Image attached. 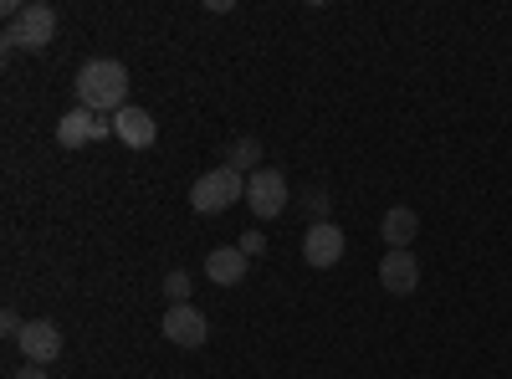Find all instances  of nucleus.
Masks as SVG:
<instances>
[{
	"label": "nucleus",
	"instance_id": "obj_14",
	"mask_svg": "<svg viewBox=\"0 0 512 379\" xmlns=\"http://www.w3.org/2000/svg\"><path fill=\"white\" fill-rule=\"evenodd\" d=\"M164 298H169V308L190 303V272H169V277H164Z\"/></svg>",
	"mask_w": 512,
	"mask_h": 379
},
{
	"label": "nucleus",
	"instance_id": "obj_11",
	"mask_svg": "<svg viewBox=\"0 0 512 379\" xmlns=\"http://www.w3.org/2000/svg\"><path fill=\"white\" fill-rule=\"evenodd\" d=\"M246 272H251V257H246L241 246H216V251L205 257V277L216 282V287H241Z\"/></svg>",
	"mask_w": 512,
	"mask_h": 379
},
{
	"label": "nucleus",
	"instance_id": "obj_1",
	"mask_svg": "<svg viewBox=\"0 0 512 379\" xmlns=\"http://www.w3.org/2000/svg\"><path fill=\"white\" fill-rule=\"evenodd\" d=\"M77 108H88V113H123L128 108V67L113 62V57H93V62H82L77 67Z\"/></svg>",
	"mask_w": 512,
	"mask_h": 379
},
{
	"label": "nucleus",
	"instance_id": "obj_4",
	"mask_svg": "<svg viewBox=\"0 0 512 379\" xmlns=\"http://www.w3.org/2000/svg\"><path fill=\"white\" fill-rule=\"evenodd\" d=\"M246 205H251L256 221H277L282 210H287V180H282V170H272V164L251 170L246 175Z\"/></svg>",
	"mask_w": 512,
	"mask_h": 379
},
{
	"label": "nucleus",
	"instance_id": "obj_13",
	"mask_svg": "<svg viewBox=\"0 0 512 379\" xmlns=\"http://www.w3.org/2000/svg\"><path fill=\"white\" fill-rule=\"evenodd\" d=\"M226 164H231V170H251V164L262 170V139H251V134L231 139L226 144Z\"/></svg>",
	"mask_w": 512,
	"mask_h": 379
},
{
	"label": "nucleus",
	"instance_id": "obj_5",
	"mask_svg": "<svg viewBox=\"0 0 512 379\" xmlns=\"http://www.w3.org/2000/svg\"><path fill=\"white\" fill-rule=\"evenodd\" d=\"M159 333L175 349H200L205 339H210V323H205V313L195 308V303H180V308H169L164 318H159Z\"/></svg>",
	"mask_w": 512,
	"mask_h": 379
},
{
	"label": "nucleus",
	"instance_id": "obj_10",
	"mask_svg": "<svg viewBox=\"0 0 512 379\" xmlns=\"http://www.w3.org/2000/svg\"><path fill=\"white\" fill-rule=\"evenodd\" d=\"M113 139L128 144V149H149V144L159 139V123H154V113H144V108L128 103L123 113H113Z\"/></svg>",
	"mask_w": 512,
	"mask_h": 379
},
{
	"label": "nucleus",
	"instance_id": "obj_15",
	"mask_svg": "<svg viewBox=\"0 0 512 379\" xmlns=\"http://www.w3.org/2000/svg\"><path fill=\"white\" fill-rule=\"evenodd\" d=\"M21 328H26V318H21L16 308H6V313H0V333H6V339H21Z\"/></svg>",
	"mask_w": 512,
	"mask_h": 379
},
{
	"label": "nucleus",
	"instance_id": "obj_8",
	"mask_svg": "<svg viewBox=\"0 0 512 379\" xmlns=\"http://www.w3.org/2000/svg\"><path fill=\"white\" fill-rule=\"evenodd\" d=\"M21 354H26V364H41V369H47V364H57L62 359V328L52 323V318H31L26 328H21Z\"/></svg>",
	"mask_w": 512,
	"mask_h": 379
},
{
	"label": "nucleus",
	"instance_id": "obj_2",
	"mask_svg": "<svg viewBox=\"0 0 512 379\" xmlns=\"http://www.w3.org/2000/svg\"><path fill=\"white\" fill-rule=\"evenodd\" d=\"M236 200H246V175L231 170V164H216V170H205L190 185V205L200 210V216H221V210H231Z\"/></svg>",
	"mask_w": 512,
	"mask_h": 379
},
{
	"label": "nucleus",
	"instance_id": "obj_12",
	"mask_svg": "<svg viewBox=\"0 0 512 379\" xmlns=\"http://www.w3.org/2000/svg\"><path fill=\"white\" fill-rule=\"evenodd\" d=\"M415 231H420V216H415L410 205H390V210H384L379 236H384V246H390V251H410Z\"/></svg>",
	"mask_w": 512,
	"mask_h": 379
},
{
	"label": "nucleus",
	"instance_id": "obj_16",
	"mask_svg": "<svg viewBox=\"0 0 512 379\" xmlns=\"http://www.w3.org/2000/svg\"><path fill=\"white\" fill-rule=\"evenodd\" d=\"M236 246L246 251V257H251V262H256V257H262V251H267V241H262V231H246V236H241Z\"/></svg>",
	"mask_w": 512,
	"mask_h": 379
},
{
	"label": "nucleus",
	"instance_id": "obj_6",
	"mask_svg": "<svg viewBox=\"0 0 512 379\" xmlns=\"http://www.w3.org/2000/svg\"><path fill=\"white\" fill-rule=\"evenodd\" d=\"M344 246H349V236L338 231L333 221H313L308 236H303V262L318 267V272H328V267L344 262Z\"/></svg>",
	"mask_w": 512,
	"mask_h": 379
},
{
	"label": "nucleus",
	"instance_id": "obj_7",
	"mask_svg": "<svg viewBox=\"0 0 512 379\" xmlns=\"http://www.w3.org/2000/svg\"><path fill=\"white\" fill-rule=\"evenodd\" d=\"M108 134H113V118L88 113V108H72V113H62V123H57V144H62V149L98 144V139H108Z\"/></svg>",
	"mask_w": 512,
	"mask_h": 379
},
{
	"label": "nucleus",
	"instance_id": "obj_3",
	"mask_svg": "<svg viewBox=\"0 0 512 379\" xmlns=\"http://www.w3.org/2000/svg\"><path fill=\"white\" fill-rule=\"evenodd\" d=\"M57 36V11L47 6V0H31V6L0 31V41H6V52H47Z\"/></svg>",
	"mask_w": 512,
	"mask_h": 379
},
{
	"label": "nucleus",
	"instance_id": "obj_17",
	"mask_svg": "<svg viewBox=\"0 0 512 379\" xmlns=\"http://www.w3.org/2000/svg\"><path fill=\"white\" fill-rule=\"evenodd\" d=\"M16 379H47V369H41V364H26V369H16Z\"/></svg>",
	"mask_w": 512,
	"mask_h": 379
},
{
	"label": "nucleus",
	"instance_id": "obj_9",
	"mask_svg": "<svg viewBox=\"0 0 512 379\" xmlns=\"http://www.w3.org/2000/svg\"><path fill=\"white\" fill-rule=\"evenodd\" d=\"M379 287L395 292V298H410V292L420 287V262H415V251H384V262H379Z\"/></svg>",
	"mask_w": 512,
	"mask_h": 379
}]
</instances>
